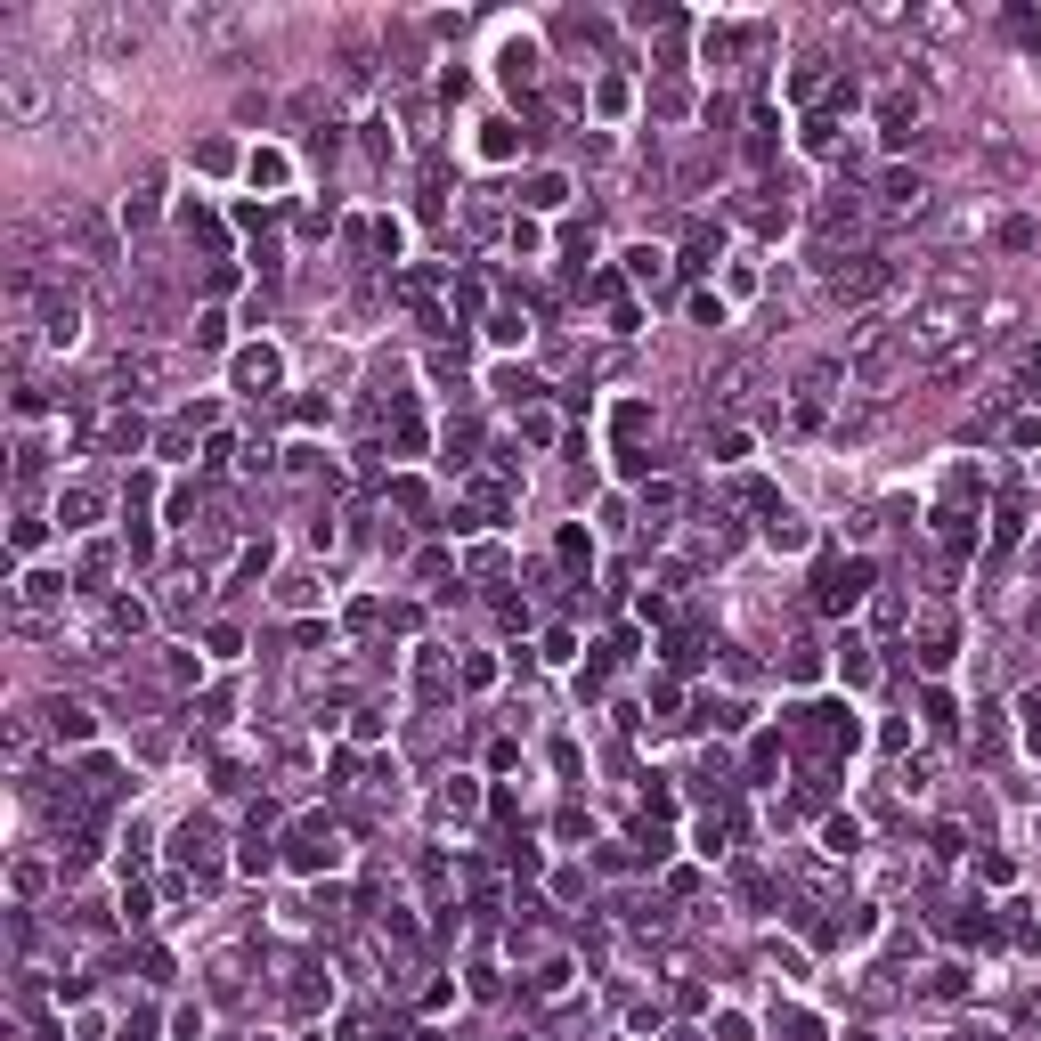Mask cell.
Instances as JSON below:
<instances>
[{
  "label": "cell",
  "instance_id": "obj_13",
  "mask_svg": "<svg viewBox=\"0 0 1041 1041\" xmlns=\"http://www.w3.org/2000/svg\"><path fill=\"white\" fill-rule=\"evenodd\" d=\"M49 602H66V578H57V570H33V578H25V610H49Z\"/></svg>",
  "mask_w": 1041,
  "mask_h": 1041
},
{
  "label": "cell",
  "instance_id": "obj_7",
  "mask_svg": "<svg viewBox=\"0 0 1041 1041\" xmlns=\"http://www.w3.org/2000/svg\"><path fill=\"white\" fill-rule=\"evenodd\" d=\"M863 586H871V562H830L822 570V610H854Z\"/></svg>",
  "mask_w": 1041,
  "mask_h": 1041
},
{
  "label": "cell",
  "instance_id": "obj_17",
  "mask_svg": "<svg viewBox=\"0 0 1041 1041\" xmlns=\"http://www.w3.org/2000/svg\"><path fill=\"white\" fill-rule=\"evenodd\" d=\"M90 513H98V497H90V488H66V497H57V521H66V529H82Z\"/></svg>",
  "mask_w": 1041,
  "mask_h": 1041
},
{
  "label": "cell",
  "instance_id": "obj_2",
  "mask_svg": "<svg viewBox=\"0 0 1041 1041\" xmlns=\"http://www.w3.org/2000/svg\"><path fill=\"white\" fill-rule=\"evenodd\" d=\"M895 358H903V326H887V318H863V326H854V350H846V375H854V383H887Z\"/></svg>",
  "mask_w": 1041,
  "mask_h": 1041
},
{
  "label": "cell",
  "instance_id": "obj_24",
  "mask_svg": "<svg viewBox=\"0 0 1041 1041\" xmlns=\"http://www.w3.org/2000/svg\"><path fill=\"white\" fill-rule=\"evenodd\" d=\"M838 667H846V684H871V651H863V643H846V659H838Z\"/></svg>",
  "mask_w": 1041,
  "mask_h": 1041
},
{
  "label": "cell",
  "instance_id": "obj_12",
  "mask_svg": "<svg viewBox=\"0 0 1041 1041\" xmlns=\"http://www.w3.org/2000/svg\"><path fill=\"white\" fill-rule=\"evenodd\" d=\"M472 806H480V789H472V781H464V773H456V781H448V789H440V822H464V814H472Z\"/></svg>",
  "mask_w": 1041,
  "mask_h": 1041
},
{
  "label": "cell",
  "instance_id": "obj_22",
  "mask_svg": "<svg viewBox=\"0 0 1041 1041\" xmlns=\"http://www.w3.org/2000/svg\"><path fill=\"white\" fill-rule=\"evenodd\" d=\"M529 204H537V212H554V204H562V179H554V171H537V179H529Z\"/></svg>",
  "mask_w": 1041,
  "mask_h": 1041
},
{
  "label": "cell",
  "instance_id": "obj_15",
  "mask_svg": "<svg viewBox=\"0 0 1041 1041\" xmlns=\"http://www.w3.org/2000/svg\"><path fill=\"white\" fill-rule=\"evenodd\" d=\"M513 147H521V139H513V122H480V155H488V163H505Z\"/></svg>",
  "mask_w": 1041,
  "mask_h": 1041
},
{
  "label": "cell",
  "instance_id": "obj_14",
  "mask_svg": "<svg viewBox=\"0 0 1041 1041\" xmlns=\"http://www.w3.org/2000/svg\"><path fill=\"white\" fill-rule=\"evenodd\" d=\"M49 724L66 732V741H90V708H74V700H49Z\"/></svg>",
  "mask_w": 1041,
  "mask_h": 1041
},
{
  "label": "cell",
  "instance_id": "obj_21",
  "mask_svg": "<svg viewBox=\"0 0 1041 1041\" xmlns=\"http://www.w3.org/2000/svg\"><path fill=\"white\" fill-rule=\"evenodd\" d=\"M993 236H1001V244H1009V253H1025V244H1033V236H1041V228H1033V220H1025V212H1017V220H1001V228H993Z\"/></svg>",
  "mask_w": 1041,
  "mask_h": 1041
},
{
  "label": "cell",
  "instance_id": "obj_16",
  "mask_svg": "<svg viewBox=\"0 0 1041 1041\" xmlns=\"http://www.w3.org/2000/svg\"><path fill=\"white\" fill-rule=\"evenodd\" d=\"M139 440H147V423H139V415H106V448H114V456H122V448H139Z\"/></svg>",
  "mask_w": 1041,
  "mask_h": 1041
},
{
  "label": "cell",
  "instance_id": "obj_26",
  "mask_svg": "<svg viewBox=\"0 0 1041 1041\" xmlns=\"http://www.w3.org/2000/svg\"><path fill=\"white\" fill-rule=\"evenodd\" d=\"M708 253H716V236H708V228H692V244H684V269H708Z\"/></svg>",
  "mask_w": 1041,
  "mask_h": 1041
},
{
  "label": "cell",
  "instance_id": "obj_10",
  "mask_svg": "<svg viewBox=\"0 0 1041 1041\" xmlns=\"http://www.w3.org/2000/svg\"><path fill=\"white\" fill-rule=\"evenodd\" d=\"M911 131H920V106H911L903 90H887V98H879V139H887V147H911Z\"/></svg>",
  "mask_w": 1041,
  "mask_h": 1041
},
{
  "label": "cell",
  "instance_id": "obj_11",
  "mask_svg": "<svg viewBox=\"0 0 1041 1041\" xmlns=\"http://www.w3.org/2000/svg\"><path fill=\"white\" fill-rule=\"evenodd\" d=\"M66 236H74V253H82L90 269H106V261H114V228H106V220H74Z\"/></svg>",
  "mask_w": 1041,
  "mask_h": 1041
},
{
  "label": "cell",
  "instance_id": "obj_9",
  "mask_svg": "<svg viewBox=\"0 0 1041 1041\" xmlns=\"http://www.w3.org/2000/svg\"><path fill=\"white\" fill-rule=\"evenodd\" d=\"M277 375H285V358H277L269 342H253V350H236V383H244V391H277Z\"/></svg>",
  "mask_w": 1041,
  "mask_h": 1041
},
{
  "label": "cell",
  "instance_id": "obj_28",
  "mask_svg": "<svg viewBox=\"0 0 1041 1041\" xmlns=\"http://www.w3.org/2000/svg\"><path fill=\"white\" fill-rule=\"evenodd\" d=\"M822 838H830V854H854V846H863V830H854V822H830Z\"/></svg>",
  "mask_w": 1041,
  "mask_h": 1041
},
{
  "label": "cell",
  "instance_id": "obj_27",
  "mask_svg": "<svg viewBox=\"0 0 1041 1041\" xmlns=\"http://www.w3.org/2000/svg\"><path fill=\"white\" fill-rule=\"evenodd\" d=\"M253 179L261 188H285V155H253Z\"/></svg>",
  "mask_w": 1041,
  "mask_h": 1041
},
{
  "label": "cell",
  "instance_id": "obj_5",
  "mask_svg": "<svg viewBox=\"0 0 1041 1041\" xmlns=\"http://www.w3.org/2000/svg\"><path fill=\"white\" fill-rule=\"evenodd\" d=\"M41 342H49V350H74V342H82V301H74V293H49V301H41Z\"/></svg>",
  "mask_w": 1041,
  "mask_h": 1041
},
{
  "label": "cell",
  "instance_id": "obj_1",
  "mask_svg": "<svg viewBox=\"0 0 1041 1041\" xmlns=\"http://www.w3.org/2000/svg\"><path fill=\"white\" fill-rule=\"evenodd\" d=\"M968 326H976V293L960 285V277H944L920 310L903 318V350H920V358H952L960 342H968Z\"/></svg>",
  "mask_w": 1041,
  "mask_h": 1041
},
{
  "label": "cell",
  "instance_id": "obj_18",
  "mask_svg": "<svg viewBox=\"0 0 1041 1041\" xmlns=\"http://www.w3.org/2000/svg\"><path fill=\"white\" fill-rule=\"evenodd\" d=\"M497 66H505V82H529V74H537V49H529V41H505Z\"/></svg>",
  "mask_w": 1041,
  "mask_h": 1041
},
{
  "label": "cell",
  "instance_id": "obj_3",
  "mask_svg": "<svg viewBox=\"0 0 1041 1041\" xmlns=\"http://www.w3.org/2000/svg\"><path fill=\"white\" fill-rule=\"evenodd\" d=\"M879 204H887L895 220H920V212H928V179H920V171H903V163L879 171Z\"/></svg>",
  "mask_w": 1041,
  "mask_h": 1041
},
{
  "label": "cell",
  "instance_id": "obj_20",
  "mask_svg": "<svg viewBox=\"0 0 1041 1041\" xmlns=\"http://www.w3.org/2000/svg\"><path fill=\"white\" fill-rule=\"evenodd\" d=\"M147 220H155V179H147V188H139L131 204H122V228H147Z\"/></svg>",
  "mask_w": 1041,
  "mask_h": 1041
},
{
  "label": "cell",
  "instance_id": "obj_4",
  "mask_svg": "<svg viewBox=\"0 0 1041 1041\" xmlns=\"http://www.w3.org/2000/svg\"><path fill=\"white\" fill-rule=\"evenodd\" d=\"M285 846H293V871H334V863H342V838H334L326 822H301Z\"/></svg>",
  "mask_w": 1041,
  "mask_h": 1041
},
{
  "label": "cell",
  "instance_id": "obj_25",
  "mask_svg": "<svg viewBox=\"0 0 1041 1041\" xmlns=\"http://www.w3.org/2000/svg\"><path fill=\"white\" fill-rule=\"evenodd\" d=\"M196 342H204V350H220V342H228V318H220V310H204V318H196Z\"/></svg>",
  "mask_w": 1041,
  "mask_h": 1041
},
{
  "label": "cell",
  "instance_id": "obj_23",
  "mask_svg": "<svg viewBox=\"0 0 1041 1041\" xmlns=\"http://www.w3.org/2000/svg\"><path fill=\"white\" fill-rule=\"evenodd\" d=\"M789 90H798V98H814V90H822V57H798V74H789Z\"/></svg>",
  "mask_w": 1041,
  "mask_h": 1041
},
{
  "label": "cell",
  "instance_id": "obj_19",
  "mask_svg": "<svg viewBox=\"0 0 1041 1041\" xmlns=\"http://www.w3.org/2000/svg\"><path fill=\"white\" fill-rule=\"evenodd\" d=\"M659 269H667V253H651V244H635V253H627V277H643V285H659Z\"/></svg>",
  "mask_w": 1041,
  "mask_h": 1041
},
{
  "label": "cell",
  "instance_id": "obj_6",
  "mask_svg": "<svg viewBox=\"0 0 1041 1041\" xmlns=\"http://www.w3.org/2000/svg\"><path fill=\"white\" fill-rule=\"evenodd\" d=\"M0 106H9V122H41V114H49V90H41L25 66H9V74H0Z\"/></svg>",
  "mask_w": 1041,
  "mask_h": 1041
},
{
  "label": "cell",
  "instance_id": "obj_8",
  "mask_svg": "<svg viewBox=\"0 0 1041 1041\" xmlns=\"http://www.w3.org/2000/svg\"><path fill=\"white\" fill-rule=\"evenodd\" d=\"M179 33L220 49V41H244V17H228V9H179Z\"/></svg>",
  "mask_w": 1041,
  "mask_h": 1041
}]
</instances>
